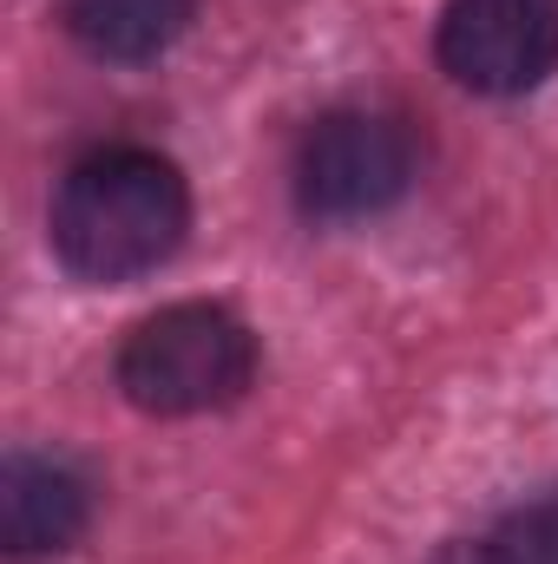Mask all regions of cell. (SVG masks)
Returning a JSON list of instances; mask_svg holds the SVG:
<instances>
[{
    "label": "cell",
    "mask_w": 558,
    "mask_h": 564,
    "mask_svg": "<svg viewBox=\"0 0 558 564\" xmlns=\"http://www.w3.org/2000/svg\"><path fill=\"white\" fill-rule=\"evenodd\" d=\"M112 375L139 414H158V421L217 414V408L250 394L257 335L217 302H164L158 315L132 322Z\"/></svg>",
    "instance_id": "7a4b0ae2"
},
{
    "label": "cell",
    "mask_w": 558,
    "mask_h": 564,
    "mask_svg": "<svg viewBox=\"0 0 558 564\" xmlns=\"http://www.w3.org/2000/svg\"><path fill=\"white\" fill-rule=\"evenodd\" d=\"M296 204L322 224H355L408 197L415 184V132L388 112L342 106L322 112L296 144Z\"/></svg>",
    "instance_id": "3957f363"
},
{
    "label": "cell",
    "mask_w": 558,
    "mask_h": 564,
    "mask_svg": "<svg viewBox=\"0 0 558 564\" xmlns=\"http://www.w3.org/2000/svg\"><path fill=\"white\" fill-rule=\"evenodd\" d=\"M191 13L197 0H60L66 33L93 59H112V66H144L164 46H178Z\"/></svg>",
    "instance_id": "8992f818"
},
{
    "label": "cell",
    "mask_w": 558,
    "mask_h": 564,
    "mask_svg": "<svg viewBox=\"0 0 558 564\" xmlns=\"http://www.w3.org/2000/svg\"><path fill=\"white\" fill-rule=\"evenodd\" d=\"M93 525V486L53 453H13L0 473V545L13 558H53Z\"/></svg>",
    "instance_id": "5b68a950"
},
{
    "label": "cell",
    "mask_w": 558,
    "mask_h": 564,
    "mask_svg": "<svg viewBox=\"0 0 558 564\" xmlns=\"http://www.w3.org/2000/svg\"><path fill=\"white\" fill-rule=\"evenodd\" d=\"M191 230V184L171 158L144 144L86 151L46 210L53 257L79 282H139L184 250Z\"/></svg>",
    "instance_id": "6da1fadb"
},
{
    "label": "cell",
    "mask_w": 558,
    "mask_h": 564,
    "mask_svg": "<svg viewBox=\"0 0 558 564\" xmlns=\"http://www.w3.org/2000/svg\"><path fill=\"white\" fill-rule=\"evenodd\" d=\"M433 53L453 86L519 99L558 73V0H447Z\"/></svg>",
    "instance_id": "277c9868"
},
{
    "label": "cell",
    "mask_w": 558,
    "mask_h": 564,
    "mask_svg": "<svg viewBox=\"0 0 558 564\" xmlns=\"http://www.w3.org/2000/svg\"><path fill=\"white\" fill-rule=\"evenodd\" d=\"M480 564H558V499L513 506V512L486 532Z\"/></svg>",
    "instance_id": "52a82bcc"
}]
</instances>
